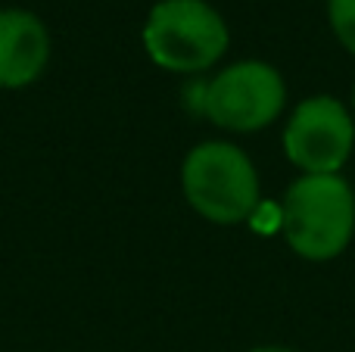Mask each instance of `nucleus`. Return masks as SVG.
I'll list each match as a JSON object with an SVG mask.
<instances>
[{
  "label": "nucleus",
  "mask_w": 355,
  "mask_h": 352,
  "mask_svg": "<svg viewBox=\"0 0 355 352\" xmlns=\"http://www.w3.org/2000/svg\"><path fill=\"white\" fill-rule=\"evenodd\" d=\"M327 16L337 41L355 56V0H327Z\"/></svg>",
  "instance_id": "0eeeda50"
},
{
  "label": "nucleus",
  "mask_w": 355,
  "mask_h": 352,
  "mask_svg": "<svg viewBox=\"0 0 355 352\" xmlns=\"http://www.w3.org/2000/svg\"><path fill=\"white\" fill-rule=\"evenodd\" d=\"M281 222L296 256L337 259L355 234V193L340 175H302L287 187Z\"/></svg>",
  "instance_id": "f257e3e1"
},
{
  "label": "nucleus",
  "mask_w": 355,
  "mask_h": 352,
  "mask_svg": "<svg viewBox=\"0 0 355 352\" xmlns=\"http://www.w3.org/2000/svg\"><path fill=\"white\" fill-rule=\"evenodd\" d=\"M250 352H293V349H287V346H256Z\"/></svg>",
  "instance_id": "6e6552de"
},
{
  "label": "nucleus",
  "mask_w": 355,
  "mask_h": 352,
  "mask_svg": "<svg viewBox=\"0 0 355 352\" xmlns=\"http://www.w3.org/2000/svg\"><path fill=\"white\" fill-rule=\"evenodd\" d=\"M187 203L212 225H240L259 206V175L240 147L225 141L196 143L181 166Z\"/></svg>",
  "instance_id": "f03ea898"
},
{
  "label": "nucleus",
  "mask_w": 355,
  "mask_h": 352,
  "mask_svg": "<svg viewBox=\"0 0 355 352\" xmlns=\"http://www.w3.org/2000/svg\"><path fill=\"white\" fill-rule=\"evenodd\" d=\"M355 147V118L337 97H309L284 128V153L306 175H337Z\"/></svg>",
  "instance_id": "39448f33"
},
{
  "label": "nucleus",
  "mask_w": 355,
  "mask_h": 352,
  "mask_svg": "<svg viewBox=\"0 0 355 352\" xmlns=\"http://www.w3.org/2000/svg\"><path fill=\"white\" fill-rule=\"evenodd\" d=\"M227 25L206 0H159L144 25V50L166 72H202L227 50Z\"/></svg>",
  "instance_id": "7ed1b4c3"
},
{
  "label": "nucleus",
  "mask_w": 355,
  "mask_h": 352,
  "mask_svg": "<svg viewBox=\"0 0 355 352\" xmlns=\"http://www.w3.org/2000/svg\"><path fill=\"white\" fill-rule=\"evenodd\" d=\"M287 85L268 62L243 60L218 72L202 91V112L225 131H262L281 116Z\"/></svg>",
  "instance_id": "20e7f679"
},
{
  "label": "nucleus",
  "mask_w": 355,
  "mask_h": 352,
  "mask_svg": "<svg viewBox=\"0 0 355 352\" xmlns=\"http://www.w3.org/2000/svg\"><path fill=\"white\" fill-rule=\"evenodd\" d=\"M352 118H355V94H352Z\"/></svg>",
  "instance_id": "1a4fd4ad"
},
{
  "label": "nucleus",
  "mask_w": 355,
  "mask_h": 352,
  "mask_svg": "<svg viewBox=\"0 0 355 352\" xmlns=\"http://www.w3.org/2000/svg\"><path fill=\"white\" fill-rule=\"evenodd\" d=\"M50 62L47 25L28 10H0V87L16 91L44 75Z\"/></svg>",
  "instance_id": "423d86ee"
}]
</instances>
